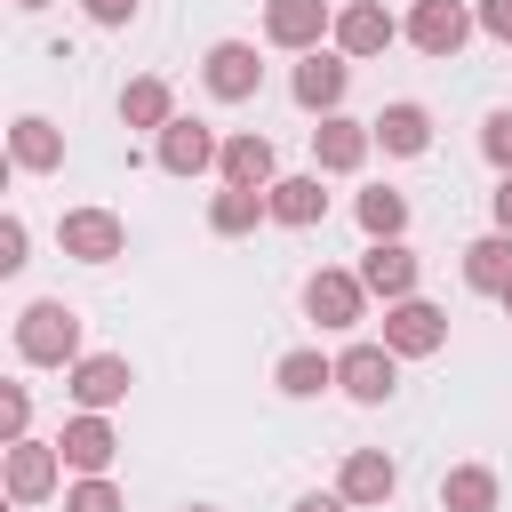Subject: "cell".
Returning a JSON list of instances; mask_svg holds the SVG:
<instances>
[{
	"mask_svg": "<svg viewBox=\"0 0 512 512\" xmlns=\"http://www.w3.org/2000/svg\"><path fill=\"white\" fill-rule=\"evenodd\" d=\"M464 280H472L480 296H504V288H512V232H480V240L464 248Z\"/></svg>",
	"mask_w": 512,
	"mask_h": 512,
	"instance_id": "ffe728a7",
	"label": "cell"
},
{
	"mask_svg": "<svg viewBox=\"0 0 512 512\" xmlns=\"http://www.w3.org/2000/svg\"><path fill=\"white\" fill-rule=\"evenodd\" d=\"M168 120H176L168 80H152V72H144V80H128V88H120V128H152V136H160Z\"/></svg>",
	"mask_w": 512,
	"mask_h": 512,
	"instance_id": "44dd1931",
	"label": "cell"
},
{
	"mask_svg": "<svg viewBox=\"0 0 512 512\" xmlns=\"http://www.w3.org/2000/svg\"><path fill=\"white\" fill-rule=\"evenodd\" d=\"M472 24H480V16H472L464 0H416V8H408V40H416L424 56H456V48L472 40Z\"/></svg>",
	"mask_w": 512,
	"mask_h": 512,
	"instance_id": "8992f818",
	"label": "cell"
},
{
	"mask_svg": "<svg viewBox=\"0 0 512 512\" xmlns=\"http://www.w3.org/2000/svg\"><path fill=\"white\" fill-rule=\"evenodd\" d=\"M360 280H368V296H384V304L416 296V248H400V240H376V248L360 256Z\"/></svg>",
	"mask_w": 512,
	"mask_h": 512,
	"instance_id": "ac0fdd59",
	"label": "cell"
},
{
	"mask_svg": "<svg viewBox=\"0 0 512 512\" xmlns=\"http://www.w3.org/2000/svg\"><path fill=\"white\" fill-rule=\"evenodd\" d=\"M16 352H24L32 368H72V360H80V312H72L64 296L24 304V312H16Z\"/></svg>",
	"mask_w": 512,
	"mask_h": 512,
	"instance_id": "6da1fadb",
	"label": "cell"
},
{
	"mask_svg": "<svg viewBox=\"0 0 512 512\" xmlns=\"http://www.w3.org/2000/svg\"><path fill=\"white\" fill-rule=\"evenodd\" d=\"M504 320H512V288H504Z\"/></svg>",
	"mask_w": 512,
	"mask_h": 512,
	"instance_id": "d590c367",
	"label": "cell"
},
{
	"mask_svg": "<svg viewBox=\"0 0 512 512\" xmlns=\"http://www.w3.org/2000/svg\"><path fill=\"white\" fill-rule=\"evenodd\" d=\"M360 232H368V240H400V232H408V200H400L392 184L360 192Z\"/></svg>",
	"mask_w": 512,
	"mask_h": 512,
	"instance_id": "4316f807",
	"label": "cell"
},
{
	"mask_svg": "<svg viewBox=\"0 0 512 512\" xmlns=\"http://www.w3.org/2000/svg\"><path fill=\"white\" fill-rule=\"evenodd\" d=\"M56 472H64V448H56V440H32V432L8 440V496H16V504H40V496L56 488Z\"/></svg>",
	"mask_w": 512,
	"mask_h": 512,
	"instance_id": "ba28073f",
	"label": "cell"
},
{
	"mask_svg": "<svg viewBox=\"0 0 512 512\" xmlns=\"http://www.w3.org/2000/svg\"><path fill=\"white\" fill-rule=\"evenodd\" d=\"M272 384H280L288 400H312V392H328V384H336V360H320V352H280Z\"/></svg>",
	"mask_w": 512,
	"mask_h": 512,
	"instance_id": "484cf974",
	"label": "cell"
},
{
	"mask_svg": "<svg viewBox=\"0 0 512 512\" xmlns=\"http://www.w3.org/2000/svg\"><path fill=\"white\" fill-rule=\"evenodd\" d=\"M192 512H216V504H192Z\"/></svg>",
	"mask_w": 512,
	"mask_h": 512,
	"instance_id": "74e56055",
	"label": "cell"
},
{
	"mask_svg": "<svg viewBox=\"0 0 512 512\" xmlns=\"http://www.w3.org/2000/svg\"><path fill=\"white\" fill-rule=\"evenodd\" d=\"M304 312H312L320 328H352V320L368 312V280H360V272H312V280H304Z\"/></svg>",
	"mask_w": 512,
	"mask_h": 512,
	"instance_id": "52a82bcc",
	"label": "cell"
},
{
	"mask_svg": "<svg viewBox=\"0 0 512 512\" xmlns=\"http://www.w3.org/2000/svg\"><path fill=\"white\" fill-rule=\"evenodd\" d=\"M488 216H496V232H512V176L488 192Z\"/></svg>",
	"mask_w": 512,
	"mask_h": 512,
	"instance_id": "836d02e7",
	"label": "cell"
},
{
	"mask_svg": "<svg viewBox=\"0 0 512 512\" xmlns=\"http://www.w3.org/2000/svg\"><path fill=\"white\" fill-rule=\"evenodd\" d=\"M64 512H120V488L104 472H80V488L64 496Z\"/></svg>",
	"mask_w": 512,
	"mask_h": 512,
	"instance_id": "83f0119b",
	"label": "cell"
},
{
	"mask_svg": "<svg viewBox=\"0 0 512 512\" xmlns=\"http://www.w3.org/2000/svg\"><path fill=\"white\" fill-rule=\"evenodd\" d=\"M328 216V192H320V176H272V224H320Z\"/></svg>",
	"mask_w": 512,
	"mask_h": 512,
	"instance_id": "603a6c76",
	"label": "cell"
},
{
	"mask_svg": "<svg viewBox=\"0 0 512 512\" xmlns=\"http://www.w3.org/2000/svg\"><path fill=\"white\" fill-rule=\"evenodd\" d=\"M216 128H200V120H168L160 128V168L168 176H200V168H216Z\"/></svg>",
	"mask_w": 512,
	"mask_h": 512,
	"instance_id": "e0dca14e",
	"label": "cell"
},
{
	"mask_svg": "<svg viewBox=\"0 0 512 512\" xmlns=\"http://www.w3.org/2000/svg\"><path fill=\"white\" fill-rule=\"evenodd\" d=\"M8 152H16V168H32V176H48V168H64V136L40 120V112H24L16 128H8Z\"/></svg>",
	"mask_w": 512,
	"mask_h": 512,
	"instance_id": "7402d4cb",
	"label": "cell"
},
{
	"mask_svg": "<svg viewBox=\"0 0 512 512\" xmlns=\"http://www.w3.org/2000/svg\"><path fill=\"white\" fill-rule=\"evenodd\" d=\"M344 88H352V64H344V56L304 48V64H296V104H304V112H336V104H344Z\"/></svg>",
	"mask_w": 512,
	"mask_h": 512,
	"instance_id": "9a60e30c",
	"label": "cell"
},
{
	"mask_svg": "<svg viewBox=\"0 0 512 512\" xmlns=\"http://www.w3.org/2000/svg\"><path fill=\"white\" fill-rule=\"evenodd\" d=\"M472 16H480V32H488V40H504V48H512V0H480Z\"/></svg>",
	"mask_w": 512,
	"mask_h": 512,
	"instance_id": "1f68e13d",
	"label": "cell"
},
{
	"mask_svg": "<svg viewBox=\"0 0 512 512\" xmlns=\"http://www.w3.org/2000/svg\"><path fill=\"white\" fill-rule=\"evenodd\" d=\"M24 248H32V232H24V216H0V272H24V264H32Z\"/></svg>",
	"mask_w": 512,
	"mask_h": 512,
	"instance_id": "f1b7e54d",
	"label": "cell"
},
{
	"mask_svg": "<svg viewBox=\"0 0 512 512\" xmlns=\"http://www.w3.org/2000/svg\"><path fill=\"white\" fill-rule=\"evenodd\" d=\"M320 32H336L328 0H264V40L272 48H320Z\"/></svg>",
	"mask_w": 512,
	"mask_h": 512,
	"instance_id": "7c38bea8",
	"label": "cell"
},
{
	"mask_svg": "<svg viewBox=\"0 0 512 512\" xmlns=\"http://www.w3.org/2000/svg\"><path fill=\"white\" fill-rule=\"evenodd\" d=\"M480 152L512 176V112H488V128H480Z\"/></svg>",
	"mask_w": 512,
	"mask_h": 512,
	"instance_id": "f546056e",
	"label": "cell"
},
{
	"mask_svg": "<svg viewBox=\"0 0 512 512\" xmlns=\"http://www.w3.org/2000/svg\"><path fill=\"white\" fill-rule=\"evenodd\" d=\"M336 384H344L360 408H384V400L400 392V352H392V344H352V352L336 360Z\"/></svg>",
	"mask_w": 512,
	"mask_h": 512,
	"instance_id": "3957f363",
	"label": "cell"
},
{
	"mask_svg": "<svg viewBox=\"0 0 512 512\" xmlns=\"http://www.w3.org/2000/svg\"><path fill=\"white\" fill-rule=\"evenodd\" d=\"M216 176H224V184H256V192H272V136H256V128L224 136V152H216Z\"/></svg>",
	"mask_w": 512,
	"mask_h": 512,
	"instance_id": "d6986e66",
	"label": "cell"
},
{
	"mask_svg": "<svg viewBox=\"0 0 512 512\" xmlns=\"http://www.w3.org/2000/svg\"><path fill=\"white\" fill-rule=\"evenodd\" d=\"M440 512H496V472H488V464L440 472Z\"/></svg>",
	"mask_w": 512,
	"mask_h": 512,
	"instance_id": "d4e9b609",
	"label": "cell"
},
{
	"mask_svg": "<svg viewBox=\"0 0 512 512\" xmlns=\"http://www.w3.org/2000/svg\"><path fill=\"white\" fill-rule=\"evenodd\" d=\"M392 488H400V464L384 448H352L344 472H336V496L344 504H392Z\"/></svg>",
	"mask_w": 512,
	"mask_h": 512,
	"instance_id": "5bb4252c",
	"label": "cell"
},
{
	"mask_svg": "<svg viewBox=\"0 0 512 512\" xmlns=\"http://www.w3.org/2000/svg\"><path fill=\"white\" fill-rule=\"evenodd\" d=\"M80 8H88V24H104V32H112V24H128V16H136V0H80Z\"/></svg>",
	"mask_w": 512,
	"mask_h": 512,
	"instance_id": "d6a6232c",
	"label": "cell"
},
{
	"mask_svg": "<svg viewBox=\"0 0 512 512\" xmlns=\"http://www.w3.org/2000/svg\"><path fill=\"white\" fill-rule=\"evenodd\" d=\"M384 344H392L400 360H432V352L448 344V312L424 304V296H400V304H384Z\"/></svg>",
	"mask_w": 512,
	"mask_h": 512,
	"instance_id": "7a4b0ae2",
	"label": "cell"
},
{
	"mask_svg": "<svg viewBox=\"0 0 512 512\" xmlns=\"http://www.w3.org/2000/svg\"><path fill=\"white\" fill-rule=\"evenodd\" d=\"M24 424H32V392H24V384H8V392H0V432H8V440H24Z\"/></svg>",
	"mask_w": 512,
	"mask_h": 512,
	"instance_id": "4dcf8cb0",
	"label": "cell"
},
{
	"mask_svg": "<svg viewBox=\"0 0 512 512\" xmlns=\"http://www.w3.org/2000/svg\"><path fill=\"white\" fill-rule=\"evenodd\" d=\"M392 8L384 0H352V8H336V56H384L392 48Z\"/></svg>",
	"mask_w": 512,
	"mask_h": 512,
	"instance_id": "4fadbf2b",
	"label": "cell"
},
{
	"mask_svg": "<svg viewBox=\"0 0 512 512\" xmlns=\"http://www.w3.org/2000/svg\"><path fill=\"white\" fill-rule=\"evenodd\" d=\"M256 216H272V192H256V184H224L216 200H208V224L232 240V232H256Z\"/></svg>",
	"mask_w": 512,
	"mask_h": 512,
	"instance_id": "cb8c5ba5",
	"label": "cell"
},
{
	"mask_svg": "<svg viewBox=\"0 0 512 512\" xmlns=\"http://www.w3.org/2000/svg\"><path fill=\"white\" fill-rule=\"evenodd\" d=\"M376 152V136H368V120H344V112H320V128H312V160L328 168V176H352L360 160Z\"/></svg>",
	"mask_w": 512,
	"mask_h": 512,
	"instance_id": "9c48e42d",
	"label": "cell"
},
{
	"mask_svg": "<svg viewBox=\"0 0 512 512\" xmlns=\"http://www.w3.org/2000/svg\"><path fill=\"white\" fill-rule=\"evenodd\" d=\"M56 448H64V464H72V472H112V456H120V432L104 424V408H80V416L56 432Z\"/></svg>",
	"mask_w": 512,
	"mask_h": 512,
	"instance_id": "8fae6325",
	"label": "cell"
},
{
	"mask_svg": "<svg viewBox=\"0 0 512 512\" xmlns=\"http://www.w3.org/2000/svg\"><path fill=\"white\" fill-rule=\"evenodd\" d=\"M16 8H40V0H16Z\"/></svg>",
	"mask_w": 512,
	"mask_h": 512,
	"instance_id": "8d00e7d4",
	"label": "cell"
},
{
	"mask_svg": "<svg viewBox=\"0 0 512 512\" xmlns=\"http://www.w3.org/2000/svg\"><path fill=\"white\" fill-rule=\"evenodd\" d=\"M56 240H64V256H72V264H112V256L128 248V232H120V216H112V208H72V216L56 224Z\"/></svg>",
	"mask_w": 512,
	"mask_h": 512,
	"instance_id": "5b68a950",
	"label": "cell"
},
{
	"mask_svg": "<svg viewBox=\"0 0 512 512\" xmlns=\"http://www.w3.org/2000/svg\"><path fill=\"white\" fill-rule=\"evenodd\" d=\"M296 512H352V504H344V496H320V488H312V496H296Z\"/></svg>",
	"mask_w": 512,
	"mask_h": 512,
	"instance_id": "e575fe53",
	"label": "cell"
},
{
	"mask_svg": "<svg viewBox=\"0 0 512 512\" xmlns=\"http://www.w3.org/2000/svg\"><path fill=\"white\" fill-rule=\"evenodd\" d=\"M128 384H136V376H128V360H120V352H80L64 392H72L80 408H120V400H128Z\"/></svg>",
	"mask_w": 512,
	"mask_h": 512,
	"instance_id": "30bf717a",
	"label": "cell"
},
{
	"mask_svg": "<svg viewBox=\"0 0 512 512\" xmlns=\"http://www.w3.org/2000/svg\"><path fill=\"white\" fill-rule=\"evenodd\" d=\"M200 80H208V96H216V104H248V96L264 88V64H256V48H248V40H216V48H208V64H200Z\"/></svg>",
	"mask_w": 512,
	"mask_h": 512,
	"instance_id": "277c9868",
	"label": "cell"
},
{
	"mask_svg": "<svg viewBox=\"0 0 512 512\" xmlns=\"http://www.w3.org/2000/svg\"><path fill=\"white\" fill-rule=\"evenodd\" d=\"M368 136H376L392 160H416V152H432V112H424V104H384V112L368 120Z\"/></svg>",
	"mask_w": 512,
	"mask_h": 512,
	"instance_id": "2e32d148",
	"label": "cell"
}]
</instances>
